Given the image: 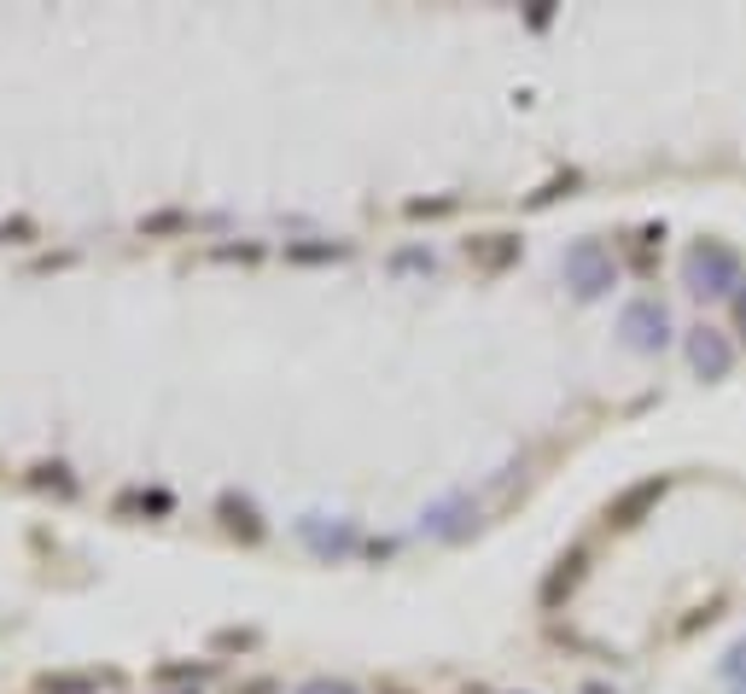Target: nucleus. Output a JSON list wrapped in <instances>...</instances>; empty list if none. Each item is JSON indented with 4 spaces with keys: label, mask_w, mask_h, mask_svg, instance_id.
Segmentation results:
<instances>
[{
    "label": "nucleus",
    "mask_w": 746,
    "mask_h": 694,
    "mask_svg": "<svg viewBox=\"0 0 746 694\" xmlns=\"http://www.w3.org/2000/svg\"><path fill=\"white\" fill-rule=\"evenodd\" d=\"M682 280H689V292H700V298H729L746 286V263H740L735 245H723V239H694L689 257H682Z\"/></svg>",
    "instance_id": "nucleus-1"
},
{
    "label": "nucleus",
    "mask_w": 746,
    "mask_h": 694,
    "mask_svg": "<svg viewBox=\"0 0 746 694\" xmlns=\"http://www.w3.org/2000/svg\"><path fill=\"white\" fill-rule=\"evenodd\" d=\"M560 269H566V286L577 298H600L607 286L618 280V269H612V252L600 239H577L566 257H560Z\"/></svg>",
    "instance_id": "nucleus-2"
},
{
    "label": "nucleus",
    "mask_w": 746,
    "mask_h": 694,
    "mask_svg": "<svg viewBox=\"0 0 746 694\" xmlns=\"http://www.w3.org/2000/svg\"><path fill=\"white\" fill-rule=\"evenodd\" d=\"M618 333L630 339V351H665L671 344V310L659 298H636V303H625V316H618Z\"/></svg>",
    "instance_id": "nucleus-3"
},
{
    "label": "nucleus",
    "mask_w": 746,
    "mask_h": 694,
    "mask_svg": "<svg viewBox=\"0 0 746 694\" xmlns=\"http://www.w3.org/2000/svg\"><path fill=\"white\" fill-rule=\"evenodd\" d=\"M689 362H694V374L700 380H729V367H735V344L717 333V327H700V333L689 339Z\"/></svg>",
    "instance_id": "nucleus-4"
},
{
    "label": "nucleus",
    "mask_w": 746,
    "mask_h": 694,
    "mask_svg": "<svg viewBox=\"0 0 746 694\" xmlns=\"http://www.w3.org/2000/svg\"><path fill=\"white\" fill-rule=\"evenodd\" d=\"M665 490H671V479H665V473H659V479H641V484H630L625 497H612L607 520H612V525H641V520H648L659 502H665Z\"/></svg>",
    "instance_id": "nucleus-5"
},
{
    "label": "nucleus",
    "mask_w": 746,
    "mask_h": 694,
    "mask_svg": "<svg viewBox=\"0 0 746 694\" xmlns=\"http://www.w3.org/2000/svg\"><path fill=\"white\" fill-rule=\"evenodd\" d=\"M577 578H584V548H572V555L560 560L554 572H548V584H543V601H548V607H560V596H572V589H577Z\"/></svg>",
    "instance_id": "nucleus-6"
},
{
    "label": "nucleus",
    "mask_w": 746,
    "mask_h": 694,
    "mask_svg": "<svg viewBox=\"0 0 746 694\" xmlns=\"http://www.w3.org/2000/svg\"><path fill=\"white\" fill-rule=\"evenodd\" d=\"M467 252L479 257L484 269H502V263H513V257H520V239H508V234H490V239H472Z\"/></svg>",
    "instance_id": "nucleus-7"
},
{
    "label": "nucleus",
    "mask_w": 746,
    "mask_h": 694,
    "mask_svg": "<svg viewBox=\"0 0 746 694\" xmlns=\"http://www.w3.org/2000/svg\"><path fill=\"white\" fill-rule=\"evenodd\" d=\"M292 257H298V263H321V257H339V245H298Z\"/></svg>",
    "instance_id": "nucleus-8"
},
{
    "label": "nucleus",
    "mask_w": 746,
    "mask_h": 694,
    "mask_svg": "<svg viewBox=\"0 0 746 694\" xmlns=\"http://www.w3.org/2000/svg\"><path fill=\"white\" fill-rule=\"evenodd\" d=\"M735 321H740V333H746V286L735 292Z\"/></svg>",
    "instance_id": "nucleus-9"
},
{
    "label": "nucleus",
    "mask_w": 746,
    "mask_h": 694,
    "mask_svg": "<svg viewBox=\"0 0 746 694\" xmlns=\"http://www.w3.org/2000/svg\"><path fill=\"white\" fill-rule=\"evenodd\" d=\"M303 694H356V688H344V683H333V688H327V683H316V688H303Z\"/></svg>",
    "instance_id": "nucleus-10"
},
{
    "label": "nucleus",
    "mask_w": 746,
    "mask_h": 694,
    "mask_svg": "<svg viewBox=\"0 0 746 694\" xmlns=\"http://www.w3.org/2000/svg\"><path fill=\"white\" fill-rule=\"evenodd\" d=\"M735 665H746V642H740V648H735Z\"/></svg>",
    "instance_id": "nucleus-11"
}]
</instances>
